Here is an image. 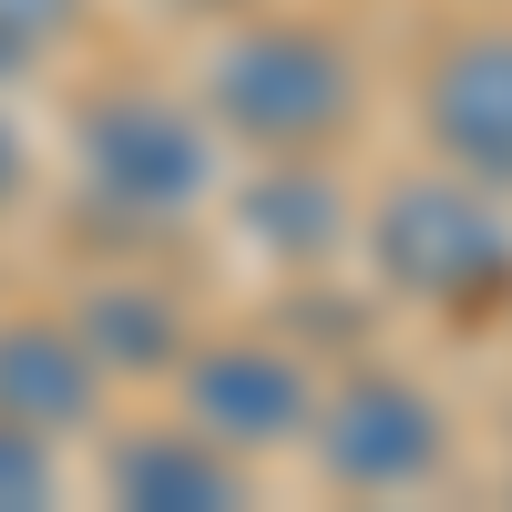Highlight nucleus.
<instances>
[{
  "instance_id": "obj_7",
  "label": "nucleus",
  "mask_w": 512,
  "mask_h": 512,
  "mask_svg": "<svg viewBox=\"0 0 512 512\" xmlns=\"http://www.w3.org/2000/svg\"><path fill=\"white\" fill-rule=\"evenodd\" d=\"M93 410H103V369L72 338V318H0V420L62 441L93 431Z\"/></svg>"
},
{
  "instance_id": "obj_8",
  "label": "nucleus",
  "mask_w": 512,
  "mask_h": 512,
  "mask_svg": "<svg viewBox=\"0 0 512 512\" xmlns=\"http://www.w3.org/2000/svg\"><path fill=\"white\" fill-rule=\"evenodd\" d=\"M236 236L267 267H328L338 236H349V195L318 154H267V175H246L236 195Z\"/></svg>"
},
{
  "instance_id": "obj_10",
  "label": "nucleus",
  "mask_w": 512,
  "mask_h": 512,
  "mask_svg": "<svg viewBox=\"0 0 512 512\" xmlns=\"http://www.w3.org/2000/svg\"><path fill=\"white\" fill-rule=\"evenodd\" d=\"M236 482H246L236 451H216L205 431H185V420L175 431H164V420L154 431H123L113 461H103L113 502H175V512H216V502H236Z\"/></svg>"
},
{
  "instance_id": "obj_1",
  "label": "nucleus",
  "mask_w": 512,
  "mask_h": 512,
  "mask_svg": "<svg viewBox=\"0 0 512 512\" xmlns=\"http://www.w3.org/2000/svg\"><path fill=\"white\" fill-rule=\"evenodd\" d=\"M359 256L420 318H492V308H512V216L472 175H400L369 205Z\"/></svg>"
},
{
  "instance_id": "obj_12",
  "label": "nucleus",
  "mask_w": 512,
  "mask_h": 512,
  "mask_svg": "<svg viewBox=\"0 0 512 512\" xmlns=\"http://www.w3.org/2000/svg\"><path fill=\"white\" fill-rule=\"evenodd\" d=\"M82 21V0H0V72H31Z\"/></svg>"
},
{
  "instance_id": "obj_3",
  "label": "nucleus",
  "mask_w": 512,
  "mask_h": 512,
  "mask_svg": "<svg viewBox=\"0 0 512 512\" xmlns=\"http://www.w3.org/2000/svg\"><path fill=\"white\" fill-rule=\"evenodd\" d=\"M72 154L82 185H93L103 216L123 226H185L205 195H216V123L185 113L154 82H113L72 113Z\"/></svg>"
},
{
  "instance_id": "obj_2",
  "label": "nucleus",
  "mask_w": 512,
  "mask_h": 512,
  "mask_svg": "<svg viewBox=\"0 0 512 512\" xmlns=\"http://www.w3.org/2000/svg\"><path fill=\"white\" fill-rule=\"evenodd\" d=\"M359 62L328 21H246L205 72V123L256 154H328L359 123Z\"/></svg>"
},
{
  "instance_id": "obj_9",
  "label": "nucleus",
  "mask_w": 512,
  "mask_h": 512,
  "mask_svg": "<svg viewBox=\"0 0 512 512\" xmlns=\"http://www.w3.org/2000/svg\"><path fill=\"white\" fill-rule=\"evenodd\" d=\"M72 338L93 349L103 379H154V369H175L185 359V297L164 287V277H93L72 297Z\"/></svg>"
},
{
  "instance_id": "obj_11",
  "label": "nucleus",
  "mask_w": 512,
  "mask_h": 512,
  "mask_svg": "<svg viewBox=\"0 0 512 512\" xmlns=\"http://www.w3.org/2000/svg\"><path fill=\"white\" fill-rule=\"evenodd\" d=\"M62 492V461L41 431H21V420H0V512H31V502H52Z\"/></svg>"
},
{
  "instance_id": "obj_6",
  "label": "nucleus",
  "mask_w": 512,
  "mask_h": 512,
  "mask_svg": "<svg viewBox=\"0 0 512 512\" xmlns=\"http://www.w3.org/2000/svg\"><path fill=\"white\" fill-rule=\"evenodd\" d=\"M420 134L451 175L512 185V21H461L420 62Z\"/></svg>"
},
{
  "instance_id": "obj_5",
  "label": "nucleus",
  "mask_w": 512,
  "mask_h": 512,
  "mask_svg": "<svg viewBox=\"0 0 512 512\" xmlns=\"http://www.w3.org/2000/svg\"><path fill=\"white\" fill-rule=\"evenodd\" d=\"M175 400H185V431H205L216 451L256 461L308 431V400L318 379L297 349H277V338H185L175 359Z\"/></svg>"
},
{
  "instance_id": "obj_14",
  "label": "nucleus",
  "mask_w": 512,
  "mask_h": 512,
  "mask_svg": "<svg viewBox=\"0 0 512 512\" xmlns=\"http://www.w3.org/2000/svg\"><path fill=\"white\" fill-rule=\"evenodd\" d=\"M164 11H226V0H164Z\"/></svg>"
},
{
  "instance_id": "obj_4",
  "label": "nucleus",
  "mask_w": 512,
  "mask_h": 512,
  "mask_svg": "<svg viewBox=\"0 0 512 512\" xmlns=\"http://www.w3.org/2000/svg\"><path fill=\"white\" fill-rule=\"evenodd\" d=\"M308 441H318V472L338 492H431L451 472V420L441 400L420 390L410 369L390 359H359L349 379H328L308 400Z\"/></svg>"
},
{
  "instance_id": "obj_13",
  "label": "nucleus",
  "mask_w": 512,
  "mask_h": 512,
  "mask_svg": "<svg viewBox=\"0 0 512 512\" xmlns=\"http://www.w3.org/2000/svg\"><path fill=\"white\" fill-rule=\"evenodd\" d=\"M21 175H31V144H21V123H11V113H0V205H11V195H21Z\"/></svg>"
}]
</instances>
